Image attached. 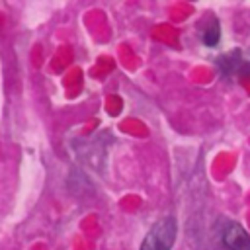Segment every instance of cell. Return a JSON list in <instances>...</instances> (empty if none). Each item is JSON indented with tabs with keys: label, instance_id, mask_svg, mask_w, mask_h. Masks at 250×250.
<instances>
[{
	"label": "cell",
	"instance_id": "1",
	"mask_svg": "<svg viewBox=\"0 0 250 250\" xmlns=\"http://www.w3.org/2000/svg\"><path fill=\"white\" fill-rule=\"evenodd\" d=\"M178 234V225L174 217H162L158 219L146 236L143 238L141 250H170Z\"/></svg>",
	"mask_w": 250,
	"mask_h": 250
},
{
	"label": "cell",
	"instance_id": "2",
	"mask_svg": "<svg viewBox=\"0 0 250 250\" xmlns=\"http://www.w3.org/2000/svg\"><path fill=\"white\" fill-rule=\"evenodd\" d=\"M223 244L229 250H250V234L236 221H227L221 230Z\"/></svg>",
	"mask_w": 250,
	"mask_h": 250
},
{
	"label": "cell",
	"instance_id": "3",
	"mask_svg": "<svg viewBox=\"0 0 250 250\" xmlns=\"http://www.w3.org/2000/svg\"><path fill=\"white\" fill-rule=\"evenodd\" d=\"M242 55L240 51H230V53H225L217 59V68L225 74V76H230L238 70H242Z\"/></svg>",
	"mask_w": 250,
	"mask_h": 250
},
{
	"label": "cell",
	"instance_id": "4",
	"mask_svg": "<svg viewBox=\"0 0 250 250\" xmlns=\"http://www.w3.org/2000/svg\"><path fill=\"white\" fill-rule=\"evenodd\" d=\"M219 39H221L219 21L213 18V20H209L207 27L201 31V41H203V45H207V47H215V45L219 43Z\"/></svg>",
	"mask_w": 250,
	"mask_h": 250
}]
</instances>
